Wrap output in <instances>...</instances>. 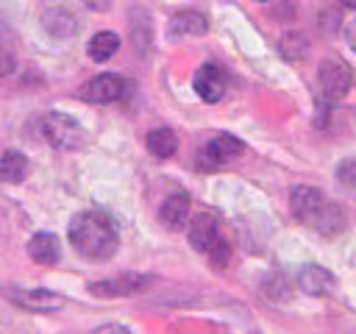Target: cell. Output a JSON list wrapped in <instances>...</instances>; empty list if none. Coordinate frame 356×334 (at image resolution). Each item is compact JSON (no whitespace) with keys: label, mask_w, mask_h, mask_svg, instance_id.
<instances>
[{"label":"cell","mask_w":356,"mask_h":334,"mask_svg":"<svg viewBox=\"0 0 356 334\" xmlns=\"http://www.w3.org/2000/svg\"><path fill=\"white\" fill-rule=\"evenodd\" d=\"M298 284L303 292L309 295H328L334 287H337V278L334 273H328L325 267L320 264H306L300 273H298Z\"/></svg>","instance_id":"4fadbf2b"},{"label":"cell","mask_w":356,"mask_h":334,"mask_svg":"<svg viewBox=\"0 0 356 334\" xmlns=\"http://www.w3.org/2000/svg\"><path fill=\"white\" fill-rule=\"evenodd\" d=\"M225 72H222V67H217V64H203V67H197V72H195V78H192V86H195V92H197V97L200 100H206V103H217L222 95H225Z\"/></svg>","instance_id":"52a82bcc"},{"label":"cell","mask_w":356,"mask_h":334,"mask_svg":"<svg viewBox=\"0 0 356 334\" xmlns=\"http://www.w3.org/2000/svg\"><path fill=\"white\" fill-rule=\"evenodd\" d=\"M345 8H350V11H356V0H339Z\"/></svg>","instance_id":"484cf974"},{"label":"cell","mask_w":356,"mask_h":334,"mask_svg":"<svg viewBox=\"0 0 356 334\" xmlns=\"http://www.w3.org/2000/svg\"><path fill=\"white\" fill-rule=\"evenodd\" d=\"M278 50H281V56H284L286 61H300V58L309 53V39H306L300 31H289V33L281 36Z\"/></svg>","instance_id":"ffe728a7"},{"label":"cell","mask_w":356,"mask_h":334,"mask_svg":"<svg viewBox=\"0 0 356 334\" xmlns=\"http://www.w3.org/2000/svg\"><path fill=\"white\" fill-rule=\"evenodd\" d=\"M220 225H217V217L214 214H197L192 223H189V245L197 250V253H209V248L220 239Z\"/></svg>","instance_id":"8fae6325"},{"label":"cell","mask_w":356,"mask_h":334,"mask_svg":"<svg viewBox=\"0 0 356 334\" xmlns=\"http://www.w3.org/2000/svg\"><path fill=\"white\" fill-rule=\"evenodd\" d=\"M314 231H320V234H325V237H334V234H339L342 228H345V212L337 206V203H331V200H325L323 206H320V212L314 214V220L309 223Z\"/></svg>","instance_id":"5bb4252c"},{"label":"cell","mask_w":356,"mask_h":334,"mask_svg":"<svg viewBox=\"0 0 356 334\" xmlns=\"http://www.w3.org/2000/svg\"><path fill=\"white\" fill-rule=\"evenodd\" d=\"M323 203H325V198H323V192L314 189V186H295V189L289 192V209H292L295 220H300V223H306V225L314 220V214L320 212Z\"/></svg>","instance_id":"9c48e42d"},{"label":"cell","mask_w":356,"mask_h":334,"mask_svg":"<svg viewBox=\"0 0 356 334\" xmlns=\"http://www.w3.org/2000/svg\"><path fill=\"white\" fill-rule=\"evenodd\" d=\"M42 134L58 150H78L83 145V128L61 111H50L42 117Z\"/></svg>","instance_id":"7a4b0ae2"},{"label":"cell","mask_w":356,"mask_h":334,"mask_svg":"<svg viewBox=\"0 0 356 334\" xmlns=\"http://www.w3.org/2000/svg\"><path fill=\"white\" fill-rule=\"evenodd\" d=\"M345 39H348L350 50L356 53V19H353V22H348V28H345Z\"/></svg>","instance_id":"d4e9b609"},{"label":"cell","mask_w":356,"mask_h":334,"mask_svg":"<svg viewBox=\"0 0 356 334\" xmlns=\"http://www.w3.org/2000/svg\"><path fill=\"white\" fill-rule=\"evenodd\" d=\"M206 256H209V262H211L217 270H222V267L228 264V259H231V245H228V239H225V237H220V239L209 248V253H206Z\"/></svg>","instance_id":"44dd1931"},{"label":"cell","mask_w":356,"mask_h":334,"mask_svg":"<svg viewBox=\"0 0 356 334\" xmlns=\"http://www.w3.org/2000/svg\"><path fill=\"white\" fill-rule=\"evenodd\" d=\"M8 298L17 306L28 309V312H53V309L64 306V298L58 292L44 289V287H36V289H11Z\"/></svg>","instance_id":"ba28073f"},{"label":"cell","mask_w":356,"mask_h":334,"mask_svg":"<svg viewBox=\"0 0 356 334\" xmlns=\"http://www.w3.org/2000/svg\"><path fill=\"white\" fill-rule=\"evenodd\" d=\"M261 3H264V0H261Z\"/></svg>","instance_id":"4316f807"},{"label":"cell","mask_w":356,"mask_h":334,"mask_svg":"<svg viewBox=\"0 0 356 334\" xmlns=\"http://www.w3.org/2000/svg\"><path fill=\"white\" fill-rule=\"evenodd\" d=\"M70 242L72 248L92 262H103L117 250V228L100 212H81L70 223Z\"/></svg>","instance_id":"6da1fadb"},{"label":"cell","mask_w":356,"mask_h":334,"mask_svg":"<svg viewBox=\"0 0 356 334\" xmlns=\"http://www.w3.org/2000/svg\"><path fill=\"white\" fill-rule=\"evenodd\" d=\"M245 145L242 139L231 136V134H217L203 150H200V164L203 167H220V164H228L234 161L236 156H242Z\"/></svg>","instance_id":"8992f818"},{"label":"cell","mask_w":356,"mask_h":334,"mask_svg":"<svg viewBox=\"0 0 356 334\" xmlns=\"http://www.w3.org/2000/svg\"><path fill=\"white\" fill-rule=\"evenodd\" d=\"M95 334H131L125 326H117V323H108V326H100Z\"/></svg>","instance_id":"cb8c5ba5"},{"label":"cell","mask_w":356,"mask_h":334,"mask_svg":"<svg viewBox=\"0 0 356 334\" xmlns=\"http://www.w3.org/2000/svg\"><path fill=\"white\" fill-rule=\"evenodd\" d=\"M78 95L86 103H114L125 95V81L114 72H103V75H95L92 81H86Z\"/></svg>","instance_id":"5b68a950"},{"label":"cell","mask_w":356,"mask_h":334,"mask_svg":"<svg viewBox=\"0 0 356 334\" xmlns=\"http://www.w3.org/2000/svg\"><path fill=\"white\" fill-rule=\"evenodd\" d=\"M147 150L156 156V159H170L175 150H178V136L170 131V128H153L147 134Z\"/></svg>","instance_id":"ac0fdd59"},{"label":"cell","mask_w":356,"mask_h":334,"mask_svg":"<svg viewBox=\"0 0 356 334\" xmlns=\"http://www.w3.org/2000/svg\"><path fill=\"white\" fill-rule=\"evenodd\" d=\"M170 31L175 36H203L209 31V22L200 11H178L170 19Z\"/></svg>","instance_id":"9a60e30c"},{"label":"cell","mask_w":356,"mask_h":334,"mask_svg":"<svg viewBox=\"0 0 356 334\" xmlns=\"http://www.w3.org/2000/svg\"><path fill=\"white\" fill-rule=\"evenodd\" d=\"M42 25H44V31H47L50 36H58V39L72 36V33L78 31L75 17H72L70 11H64V8H50V11H44V14H42Z\"/></svg>","instance_id":"2e32d148"},{"label":"cell","mask_w":356,"mask_h":334,"mask_svg":"<svg viewBox=\"0 0 356 334\" xmlns=\"http://www.w3.org/2000/svg\"><path fill=\"white\" fill-rule=\"evenodd\" d=\"M189 220V195L186 192H172L164 198L159 209V223L170 231H181Z\"/></svg>","instance_id":"30bf717a"},{"label":"cell","mask_w":356,"mask_h":334,"mask_svg":"<svg viewBox=\"0 0 356 334\" xmlns=\"http://www.w3.org/2000/svg\"><path fill=\"white\" fill-rule=\"evenodd\" d=\"M11 70H14V56L6 45H0V78H6Z\"/></svg>","instance_id":"603a6c76"},{"label":"cell","mask_w":356,"mask_h":334,"mask_svg":"<svg viewBox=\"0 0 356 334\" xmlns=\"http://www.w3.org/2000/svg\"><path fill=\"white\" fill-rule=\"evenodd\" d=\"M350 84H353V72L345 61L339 58H325L317 70V86H320V95L328 100V103H337L342 100L348 92H350Z\"/></svg>","instance_id":"3957f363"},{"label":"cell","mask_w":356,"mask_h":334,"mask_svg":"<svg viewBox=\"0 0 356 334\" xmlns=\"http://www.w3.org/2000/svg\"><path fill=\"white\" fill-rule=\"evenodd\" d=\"M153 284L150 276H139V273H122L117 278H106V281H92L89 289L97 298H122V295H136L142 289H147Z\"/></svg>","instance_id":"277c9868"},{"label":"cell","mask_w":356,"mask_h":334,"mask_svg":"<svg viewBox=\"0 0 356 334\" xmlns=\"http://www.w3.org/2000/svg\"><path fill=\"white\" fill-rule=\"evenodd\" d=\"M337 178H339V184H342V186L356 189V159L342 161V164L337 167Z\"/></svg>","instance_id":"7402d4cb"},{"label":"cell","mask_w":356,"mask_h":334,"mask_svg":"<svg viewBox=\"0 0 356 334\" xmlns=\"http://www.w3.org/2000/svg\"><path fill=\"white\" fill-rule=\"evenodd\" d=\"M28 256L36 262V264H56L61 259V245H58V237L50 234V231H39L28 239Z\"/></svg>","instance_id":"7c38bea8"},{"label":"cell","mask_w":356,"mask_h":334,"mask_svg":"<svg viewBox=\"0 0 356 334\" xmlns=\"http://www.w3.org/2000/svg\"><path fill=\"white\" fill-rule=\"evenodd\" d=\"M25 175H28V159L19 150H6L0 156V181L19 184Z\"/></svg>","instance_id":"e0dca14e"},{"label":"cell","mask_w":356,"mask_h":334,"mask_svg":"<svg viewBox=\"0 0 356 334\" xmlns=\"http://www.w3.org/2000/svg\"><path fill=\"white\" fill-rule=\"evenodd\" d=\"M86 50H89V58L92 61H108L120 50V36L111 33V31H100V33L92 36V42H89Z\"/></svg>","instance_id":"d6986e66"}]
</instances>
